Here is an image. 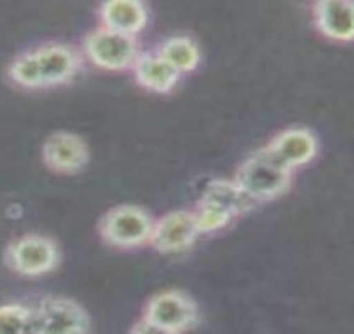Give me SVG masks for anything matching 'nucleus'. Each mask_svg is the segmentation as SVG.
<instances>
[{
	"instance_id": "obj_17",
	"label": "nucleus",
	"mask_w": 354,
	"mask_h": 334,
	"mask_svg": "<svg viewBox=\"0 0 354 334\" xmlns=\"http://www.w3.org/2000/svg\"><path fill=\"white\" fill-rule=\"evenodd\" d=\"M7 77L15 87L24 91H42L34 50L27 49L15 55L7 66Z\"/></svg>"
},
{
	"instance_id": "obj_11",
	"label": "nucleus",
	"mask_w": 354,
	"mask_h": 334,
	"mask_svg": "<svg viewBox=\"0 0 354 334\" xmlns=\"http://www.w3.org/2000/svg\"><path fill=\"white\" fill-rule=\"evenodd\" d=\"M100 27H106L124 35L140 32L147 24V9L138 0H112L99 6L97 10Z\"/></svg>"
},
{
	"instance_id": "obj_10",
	"label": "nucleus",
	"mask_w": 354,
	"mask_h": 334,
	"mask_svg": "<svg viewBox=\"0 0 354 334\" xmlns=\"http://www.w3.org/2000/svg\"><path fill=\"white\" fill-rule=\"evenodd\" d=\"M266 147L274 156L277 163L292 171L295 167L304 166L315 158L317 140L309 129L289 127L276 134Z\"/></svg>"
},
{
	"instance_id": "obj_4",
	"label": "nucleus",
	"mask_w": 354,
	"mask_h": 334,
	"mask_svg": "<svg viewBox=\"0 0 354 334\" xmlns=\"http://www.w3.org/2000/svg\"><path fill=\"white\" fill-rule=\"evenodd\" d=\"M82 55L99 69L124 71L132 67L139 55L136 37L106 27H95L82 40Z\"/></svg>"
},
{
	"instance_id": "obj_2",
	"label": "nucleus",
	"mask_w": 354,
	"mask_h": 334,
	"mask_svg": "<svg viewBox=\"0 0 354 334\" xmlns=\"http://www.w3.org/2000/svg\"><path fill=\"white\" fill-rule=\"evenodd\" d=\"M3 261L7 268L19 276H46L57 269L60 248L49 236L29 232L10 241L3 252Z\"/></svg>"
},
{
	"instance_id": "obj_5",
	"label": "nucleus",
	"mask_w": 354,
	"mask_h": 334,
	"mask_svg": "<svg viewBox=\"0 0 354 334\" xmlns=\"http://www.w3.org/2000/svg\"><path fill=\"white\" fill-rule=\"evenodd\" d=\"M40 334H88L91 316L72 297L47 296L35 304Z\"/></svg>"
},
{
	"instance_id": "obj_9",
	"label": "nucleus",
	"mask_w": 354,
	"mask_h": 334,
	"mask_svg": "<svg viewBox=\"0 0 354 334\" xmlns=\"http://www.w3.org/2000/svg\"><path fill=\"white\" fill-rule=\"evenodd\" d=\"M197 234H199V228H197L194 212L172 211L154 223L149 241L159 251L176 252L191 246Z\"/></svg>"
},
{
	"instance_id": "obj_7",
	"label": "nucleus",
	"mask_w": 354,
	"mask_h": 334,
	"mask_svg": "<svg viewBox=\"0 0 354 334\" xmlns=\"http://www.w3.org/2000/svg\"><path fill=\"white\" fill-rule=\"evenodd\" d=\"M144 317L162 328L183 334L199 321V308L186 293L167 289L154 295L144 308Z\"/></svg>"
},
{
	"instance_id": "obj_8",
	"label": "nucleus",
	"mask_w": 354,
	"mask_h": 334,
	"mask_svg": "<svg viewBox=\"0 0 354 334\" xmlns=\"http://www.w3.org/2000/svg\"><path fill=\"white\" fill-rule=\"evenodd\" d=\"M40 156L52 172L72 176L87 167L91 149L82 136L72 131H55L44 140Z\"/></svg>"
},
{
	"instance_id": "obj_3",
	"label": "nucleus",
	"mask_w": 354,
	"mask_h": 334,
	"mask_svg": "<svg viewBox=\"0 0 354 334\" xmlns=\"http://www.w3.org/2000/svg\"><path fill=\"white\" fill-rule=\"evenodd\" d=\"M152 226L154 223L146 209L134 204H119L104 212L97 231L107 246L131 249L151 239Z\"/></svg>"
},
{
	"instance_id": "obj_12",
	"label": "nucleus",
	"mask_w": 354,
	"mask_h": 334,
	"mask_svg": "<svg viewBox=\"0 0 354 334\" xmlns=\"http://www.w3.org/2000/svg\"><path fill=\"white\" fill-rule=\"evenodd\" d=\"M353 2L349 0H323L315 3L317 29L329 39L349 40L354 35Z\"/></svg>"
},
{
	"instance_id": "obj_15",
	"label": "nucleus",
	"mask_w": 354,
	"mask_h": 334,
	"mask_svg": "<svg viewBox=\"0 0 354 334\" xmlns=\"http://www.w3.org/2000/svg\"><path fill=\"white\" fill-rule=\"evenodd\" d=\"M0 334H40L35 306L0 304Z\"/></svg>"
},
{
	"instance_id": "obj_13",
	"label": "nucleus",
	"mask_w": 354,
	"mask_h": 334,
	"mask_svg": "<svg viewBox=\"0 0 354 334\" xmlns=\"http://www.w3.org/2000/svg\"><path fill=\"white\" fill-rule=\"evenodd\" d=\"M132 71L140 86L154 92L171 91L180 74L158 52H139L138 59L132 64Z\"/></svg>"
},
{
	"instance_id": "obj_1",
	"label": "nucleus",
	"mask_w": 354,
	"mask_h": 334,
	"mask_svg": "<svg viewBox=\"0 0 354 334\" xmlns=\"http://www.w3.org/2000/svg\"><path fill=\"white\" fill-rule=\"evenodd\" d=\"M292 171L277 163L268 147H261L243 160L236 171L234 183L252 203L271 201L291 184Z\"/></svg>"
},
{
	"instance_id": "obj_6",
	"label": "nucleus",
	"mask_w": 354,
	"mask_h": 334,
	"mask_svg": "<svg viewBox=\"0 0 354 334\" xmlns=\"http://www.w3.org/2000/svg\"><path fill=\"white\" fill-rule=\"evenodd\" d=\"M34 50L42 89H52L71 82L82 69V52L66 42H44Z\"/></svg>"
},
{
	"instance_id": "obj_16",
	"label": "nucleus",
	"mask_w": 354,
	"mask_h": 334,
	"mask_svg": "<svg viewBox=\"0 0 354 334\" xmlns=\"http://www.w3.org/2000/svg\"><path fill=\"white\" fill-rule=\"evenodd\" d=\"M158 54L179 72L192 71L201 59L197 44L186 35H172L166 39L159 46Z\"/></svg>"
},
{
	"instance_id": "obj_14",
	"label": "nucleus",
	"mask_w": 354,
	"mask_h": 334,
	"mask_svg": "<svg viewBox=\"0 0 354 334\" xmlns=\"http://www.w3.org/2000/svg\"><path fill=\"white\" fill-rule=\"evenodd\" d=\"M201 204L217 207L221 211L227 212L229 216H239L244 211L252 207V201L241 191L234 180L214 179L207 184L201 196Z\"/></svg>"
},
{
	"instance_id": "obj_18",
	"label": "nucleus",
	"mask_w": 354,
	"mask_h": 334,
	"mask_svg": "<svg viewBox=\"0 0 354 334\" xmlns=\"http://www.w3.org/2000/svg\"><path fill=\"white\" fill-rule=\"evenodd\" d=\"M197 228L199 232H212L219 231L224 226H227L229 221L232 219V216H229L227 212L221 211V209L207 206V204H197V211L194 212Z\"/></svg>"
},
{
	"instance_id": "obj_19",
	"label": "nucleus",
	"mask_w": 354,
	"mask_h": 334,
	"mask_svg": "<svg viewBox=\"0 0 354 334\" xmlns=\"http://www.w3.org/2000/svg\"><path fill=\"white\" fill-rule=\"evenodd\" d=\"M129 334H177V333L169 331V329L162 328V326L152 323V321H147L146 317H142V319L136 321V323L132 324Z\"/></svg>"
}]
</instances>
